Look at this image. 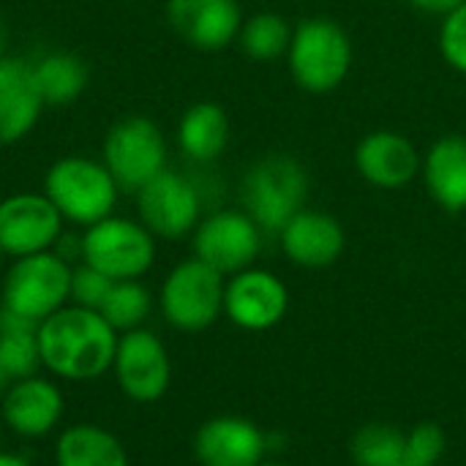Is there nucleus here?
Instances as JSON below:
<instances>
[{"label": "nucleus", "instance_id": "nucleus-1", "mask_svg": "<svg viewBox=\"0 0 466 466\" xmlns=\"http://www.w3.org/2000/svg\"><path fill=\"white\" fill-rule=\"evenodd\" d=\"M117 330L93 309L63 306L38 325L41 366L66 382H90L112 369Z\"/></svg>", "mask_w": 466, "mask_h": 466}, {"label": "nucleus", "instance_id": "nucleus-2", "mask_svg": "<svg viewBox=\"0 0 466 466\" xmlns=\"http://www.w3.org/2000/svg\"><path fill=\"white\" fill-rule=\"evenodd\" d=\"M306 197L309 172L287 153L265 156L243 177V208L265 235H279L306 208Z\"/></svg>", "mask_w": 466, "mask_h": 466}, {"label": "nucleus", "instance_id": "nucleus-3", "mask_svg": "<svg viewBox=\"0 0 466 466\" xmlns=\"http://www.w3.org/2000/svg\"><path fill=\"white\" fill-rule=\"evenodd\" d=\"M120 186L104 167V161L66 156L55 161L44 180V194L57 208L63 221L76 227H93L101 218L112 216L117 205Z\"/></svg>", "mask_w": 466, "mask_h": 466}, {"label": "nucleus", "instance_id": "nucleus-4", "mask_svg": "<svg viewBox=\"0 0 466 466\" xmlns=\"http://www.w3.org/2000/svg\"><path fill=\"white\" fill-rule=\"evenodd\" d=\"M289 74L306 93L336 90L352 68V41L347 30L328 16L298 22L289 44Z\"/></svg>", "mask_w": 466, "mask_h": 466}, {"label": "nucleus", "instance_id": "nucleus-5", "mask_svg": "<svg viewBox=\"0 0 466 466\" xmlns=\"http://www.w3.org/2000/svg\"><path fill=\"white\" fill-rule=\"evenodd\" d=\"M71 262L55 248L19 257L3 276V309L30 322H44L63 306H68Z\"/></svg>", "mask_w": 466, "mask_h": 466}, {"label": "nucleus", "instance_id": "nucleus-6", "mask_svg": "<svg viewBox=\"0 0 466 466\" xmlns=\"http://www.w3.org/2000/svg\"><path fill=\"white\" fill-rule=\"evenodd\" d=\"M224 289L227 279L191 257L167 273L158 292V309L175 330L199 333L224 314Z\"/></svg>", "mask_w": 466, "mask_h": 466}, {"label": "nucleus", "instance_id": "nucleus-7", "mask_svg": "<svg viewBox=\"0 0 466 466\" xmlns=\"http://www.w3.org/2000/svg\"><path fill=\"white\" fill-rule=\"evenodd\" d=\"M82 262L112 281L142 279L156 262V238L142 221L106 216L85 229Z\"/></svg>", "mask_w": 466, "mask_h": 466}, {"label": "nucleus", "instance_id": "nucleus-8", "mask_svg": "<svg viewBox=\"0 0 466 466\" xmlns=\"http://www.w3.org/2000/svg\"><path fill=\"white\" fill-rule=\"evenodd\" d=\"M104 167L120 191H139L167 169V139L150 117H123L104 139Z\"/></svg>", "mask_w": 466, "mask_h": 466}, {"label": "nucleus", "instance_id": "nucleus-9", "mask_svg": "<svg viewBox=\"0 0 466 466\" xmlns=\"http://www.w3.org/2000/svg\"><path fill=\"white\" fill-rule=\"evenodd\" d=\"M112 371L120 393L137 404H153L164 399L172 385L169 352L164 341L147 328H137L117 336Z\"/></svg>", "mask_w": 466, "mask_h": 466}, {"label": "nucleus", "instance_id": "nucleus-10", "mask_svg": "<svg viewBox=\"0 0 466 466\" xmlns=\"http://www.w3.org/2000/svg\"><path fill=\"white\" fill-rule=\"evenodd\" d=\"M262 229L246 210H218L194 229V257L224 279L254 268L262 251Z\"/></svg>", "mask_w": 466, "mask_h": 466}, {"label": "nucleus", "instance_id": "nucleus-11", "mask_svg": "<svg viewBox=\"0 0 466 466\" xmlns=\"http://www.w3.org/2000/svg\"><path fill=\"white\" fill-rule=\"evenodd\" d=\"M137 213L153 238L177 240L202 221V197L188 177L164 169L137 191Z\"/></svg>", "mask_w": 466, "mask_h": 466}, {"label": "nucleus", "instance_id": "nucleus-12", "mask_svg": "<svg viewBox=\"0 0 466 466\" xmlns=\"http://www.w3.org/2000/svg\"><path fill=\"white\" fill-rule=\"evenodd\" d=\"M63 235V216L46 194H11L0 202V251L11 259L52 251Z\"/></svg>", "mask_w": 466, "mask_h": 466}, {"label": "nucleus", "instance_id": "nucleus-13", "mask_svg": "<svg viewBox=\"0 0 466 466\" xmlns=\"http://www.w3.org/2000/svg\"><path fill=\"white\" fill-rule=\"evenodd\" d=\"M289 311L287 284L270 270L246 268L229 276L224 289V314L232 325L248 333L276 328Z\"/></svg>", "mask_w": 466, "mask_h": 466}, {"label": "nucleus", "instance_id": "nucleus-14", "mask_svg": "<svg viewBox=\"0 0 466 466\" xmlns=\"http://www.w3.org/2000/svg\"><path fill=\"white\" fill-rule=\"evenodd\" d=\"M191 451L199 466H259L268 459L270 437L248 418L218 415L197 429Z\"/></svg>", "mask_w": 466, "mask_h": 466}, {"label": "nucleus", "instance_id": "nucleus-15", "mask_svg": "<svg viewBox=\"0 0 466 466\" xmlns=\"http://www.w3.org/2000/svg\"><path fill=\"white\" fill-rule=\"evenodd\" d=\"M66 412V396L57 382L46 377L14 380L0 396V420L25 440H41L52 434Z\"/></svg>", "mask_w": 466, "mask_h": 466}, {"label": "nucleus", "instance_id": "nucleus-16", "mask_svg": "<svg viewBox=\"0 0 466 466\" xmlns=\"http://www.w3.org/2000/svg\"><path fill=\"white\" fill-rule=\"evenodd\" d=\"M172 30L199 52H218L232 44L243 27L238 0H167Z\"/></svg>", "mask_w": 466, "mask_h": 466}, {"label": "nucleus", "instance_id": "nucleus-17", "mask_svg": "<svg viewBox=\"0 0 466 466\" xmlns=\"http://www.w3.org/2000/svg\"><path fill=\"white\" fill-rule=\"evenodd\" d=\"M279 240L287 259L309 270L330 268L344 254L347 246L341 221L325 210H309V208H303L295 218H289V224L279 232Z\"/></svg>", "mask_w": 466, "mask_h": 466}, {"label": "nucleus", "instance_id": "nucleus-18", "mask_svg": "<svg viewBox=\"0 0 466 466\" xmlns=\"http://www.w3.org/2000/svg\"><path fill=\"white\" fill-rule=\"evenodd\" d=\"M355 167L377 188H401L420 175V153L399 131H371L355 147Z\"/></svg>", "mask_w": 466, "mask_h": 466}, {"label": "nucleus", "instance_id": "nucleus-19", "mask_svg": "<svg viewBox=\"0 0 466 466\" xmlns=\"http://www.w3.org/2000/svg\"><path fill=\"white\" fill-rule=\"evenodd\" d=\"M44 101L33 85L30 63L19 57H0V145H11L33 131Z\"/></svg>", "mask_w": 466, "mask_h": 466}, {"label": "nucleus", "instance_id": "nucleus-20", "mask_svg": "<svg viewBox=\"0 0 466 466\" xmlns=\"http://www.w3.org/2000/svg\"><path fill=\"white\" fill-rule=\"evenodd\" d=\"M423 177L440 208L451 213L466 210V137L437 139L426 153Z\"/></svg>", "mask_w": 466, "mask_h": 466}, {"label": "nucleus", "instance_id": "nucleus-21", "mask_svg": "<svg viewBox=\"0 0 466 466\" xmlns=\"http://www.w3.org/2000/svg\"><path fill=\"white\" fill-rule=\"evenodd\" d=\"M55 466H128V453L104 426L74 423L55 442Z\"/></svg>", "mask_w": 466, "mask_h": 466}, {"label": "nucleus", "instance_id": "nucleus-22", "mask_svg": "<svg viewBox=\"0 0 466 466\" xmlns=\"http://www.w3.org/2000/svg\"><path fill=\"white\" fill-rule=\"evenodd\" d=\"M229 142V117L227 109L216 101H199L186 109L177 126L180 150L199 164H208L224 153Z\"/></svg>", "mask_w": 466, "mask_h": 466}, {"label": "nucleus", "instance_id": "nucleus-23", "mask_svg": "<svg viewBox=\"0 0 466 466\" xmlns=\"http://www.w3.org/2000/svg\"><path fill=\"white\" fill-rule=\"evenodd\" d=\"M33 85L44 106H63L76 101L87 87V66L71 52H49L30 63Z\"/></svg>", "mask_w": 466, "mask_h": 466}, {"label": "nucleus", "instance_id": "nucleus-24", "mask_svg": "<svg viewBox=\"0 0 466 466\" xmlns=\"http://www.w3.org/2000/svg\"><path fill=\"white\" fill-rule=\"evenodd\" d=\"M0 363L11 377V382L38 374L41 369L38 322H30L25 317L0 309Z\"/></svg>", "mask_w": 466, "mask_h": 466}, {"label": "nucleus", "instance_id": "nucleus-25", "mask_svg": "<svg viewBox=\"0 0 466 466\" xmlns=\"http://www.w3.org/2000/svg\"><path fill=\"white\" fill-rule=\"evenodd\" d=\"M295 27L276 11H259L248 19H243V27L238 33L240 49L254 60H276L289 52Z\"/></svg>", "mask_w": 466, "mask_h": 466}, {"label": "nucleus", "instance_id": "nucleus-26", "mask_svg": "<svg viewBox=\"0 0 466 466\" xmlns=\"http://www.w3.org/2000/svg\"><path fill=\"white\" fill-rule=\"evenodd\" d=\"M153 311V295L150 289L139 281H112L98 314L117 330V333H128L145 325V319Z\"/></svg>", "mask_w": 466, "mask_h": 466}, {"label": "nucleus", "instance_id": "nucleus-27", "mask_svg": "<svg viewBox=\"0 0 466 466\" xmlns=\"http://www.w3.org/2000/svg\"><path fill=\"white\" fill-rule=\"evenodd\" d=\"M407 431L390 423H369L350 440V456L358 466H401Z\"/></svg>", "mask_w": 466, "mask_h": 466}, {"label": "nucleus", "instance_id": "nucleus-28", "mask_svg": "<svg viewBox=\"0 0 466 466\" xmlns=\"http://www.w3.org/2000/svg\"><path fill=\"white\" fill-rule=\"evenodd\" d=\"M448 437L442 426L426 420L418 423L412 431H407V451H404V464L410 466H437L445 456Z\"/></svg>", "mask_w": 466, "mask_h": 466}, {"label": "nucleus", "instance_id": "nucleus-29", "mask_svg": "<svg viewBox=\"0 0 466 466\" xmlns=\"http://www.w3.org/2000/svg\"><path fill=\"white\" fill-rule=\"evenodd\" d=\"M112 287V279H106L101 270L90 268L87 262H79L71 268V289H68V303L82 306V309H93L98 311L106 292Z\"/></svg>", "mask_w": 466, "mask_h": 466}, {"label": "nucleus", "instance_id": "nucleus-30", "mask_svg": "<svg viewBox=\"0 0 466 466\" xmlns=\"http://www.w3.org/2000/svg\"><path fill=\"white\" fill-rule=\"evenodd\" d=\"M440 49L456 71L466 74V3L445 16L440 30Z\"/></svg>", "mask_w": 466, "mask_h": 466}, {"label": "nucleus", "instance_id": "nucleus-31", "mask_svg": "<svg viewBox=\"0 0 466 466\" xmlns=\"http://www.w3.org/2000/svg\"><path fill=\"white\" fill-rule=\"evenodd\" d=\"M415 8L426 11V14H440V16H448L451 11H456L461 3L466 0H410Z\"/></svg>", "mask_w": 466, "mask_h": 466}, {"label": "nucleus", "instance_id": "nucleus-32", "mask_svg": "<svg viewBox=\"0 0 466 466\" xmlns=\"http://www.w3.org/2000/svg\"><path fill=\"white\" fill-rule=\"evenodd\" d=\"M0 466H33L25 456H16V453H3L0 451Z\"/></svg>", "mask_w": 466, "mask_h": 466}, {"label": "nucleus", "instance_id": "nucleus-33", "mask_svg": "<svg viewBox=\"0 0 466 466\" xmlns=\"http://www.w3.org/2000/svg\"><path fill=\"white\" fill-rule=\"evenodd\" d=\"M11 385V377L5 374V369H3V363H0V396L5 393V388Z\"/></svg>", "mask_w": 466, "mask_h": 466}, {"label": "nucleus", "instance_id": "nucleus-34", "mask_svg": "<svg viewBox=\"0 0 466 466\" xmlns=\"http://www.w3.org/2000/svg\"><path fill=\"white\" fill-rule=\"evenodd\" d=\"M3 46H5V30H3V25H0V57H3Z\"/></svg>", "mask_w": 466, "mask_h": 466}, {"label": "nucleus", "instance_id": "nucleus-35", "mask_svg": "<svg viewBox=\"0 0 466 466\" xmlns=\"http://www.w3.org/2000/svg\"><path fill=\"white\" fill-rule=\"evenodd\" d=\"M259 466H287V464H281V461H273V459H265V461H262Z\"/></svg>", "mask_w": 466, "mask_h": 466}, {"label": "nucleus", "instance_id": "nucleus-36", "mask_svg": "<svg viewBox=\"0 0 466 466\" xmlns=\"http://www.w3.org/2000/svg\"><path fill=\"white\" fill-rule=\"evenodd\" d=\"M3 259H5V254H3V251H0V268H3Z\"/></svg>", "mask_w": 466, "mask_h": 466}, {"label": "nucleus", "instance_id": "nucleus-37", "mask_svg": "<svg viewBox=\"0 0 466 466\" xmlns=\"http://www.w3.org/2000/svg\"><path fill=\"white\" fill-rule=\"evenodd\" d=\"M401 466H410V464H401Z\"/></svg>", "mask_w": 466, "mask_h": 466}]
</instances>
